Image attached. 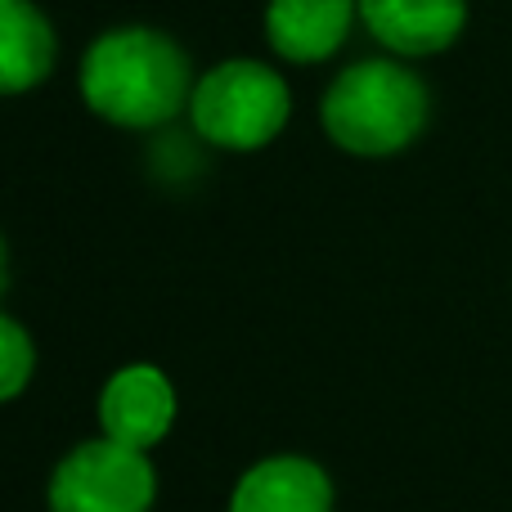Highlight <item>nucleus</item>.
I'll list each match as a JSON object with an SVG mask.
<instances>
[{"mask_svg": "<svg viewBox=\"0 0 512 512\" xmlns=\"http://www.w3.org/2000/svg\"><path fill=\"white\" fill-rule=\"evenodd\" d=\"M77 81L90 113L126 131L176 122V113L194 99V72L185 50L153 27H113L90 41Z\"/></svg>", "mask_w": 512, "mask_h": 512, "instance_id": "f257e3e1", "label": "nucleus"}, {"mask_svg": "<svg viewBox=\"0 0 512 512\" xmlns=\"http://www.w3.org/2000/svg\"><path fill=\"white\" fill-rule=\"evenodd\" d=\"M54 27L32 0H0V95L36 90L54 68Z\"/></svg>", "mask_w": 512, "mask_h": 512, "instance_id": "1a4fd4ad", "label": "nucleus"}, {"mask_svg": "<svg viewBox=\"0 0 512 512\" xmlns=\"http://www.w3.org/2000/svg\"><path fill=\"white\" fill-rule=\"evenodd\" d=\"M360 23L391 54L423 59L459 41L468 23V0H360Z\"/></svg>", "mask_w": 512, "mask_h": 512, "instance_id": "423d86ee", "label": "nucleus"}, {"mask_svg": "<svg viewBox=\"0 0 512 512\" xmlns=\"http://www.w3.org/2000/svg\"><path fill=\"white\" fill-rule=\"evenodd\" d=\"M230 512H333V481L301 454H274L239 477Z\"/></svg>", "mask_w": 512, "mask_h": 512, "instance_id": "6e6552de", "label": "nucleus"}, {"mask_svg": "<svg viewBox=\"0 0 512 512\" xmlns=\"http://www.w3.org/2000/svg\"><path fill=\"white\" fill-rule=\"evenodd\" d=\"M360 0H270L265 41L288 63H324L342 50Z\"/></svg>", "mask_w": 512, "mask_h": 512, "instance_id": "0eeeda50", "label": "nucleus"}, {"mask_svg": "<svg viewBox=\"0 0 512 512\" xmlns=\"http://www.w3.org/2000/svg\"><path fill=\"white\" fill-rule=\"evenodd\" d=\"M45 499L50 512H149L158 499V477L144 450L95 436L59 459Z\"/></svg>", "mask_w": 512, "mask_h": 512, "instance_id": "20e7f679", "label": "nucleus"}, {"mask_svg": "<svg viewBox=\"0 0 512 512\" xmlns=\"http://www.w3.org/2000/svg\"><path fill=\"white\" fill-rule=\"evenodd\" d=\"M5 279H9V261H5V239H0V292H5Z\"/></svg>", "mask_w": 512, "mask_h": 512, "instance_id": "9b49d317", "label": "nucleus"}, {"mask_svg": "<svg viewBox=\"0 0 512 512\" xmlns=\"http://www.w3.org/2000/svg\"><path fill=\"white\" fill-rule=\"evenodd\" d=\"M176 423V387L153 364H126L99 391V427L104 436L149 454Z\"/></svg>", "mask_w": 512, "mask_h": 512, "instance_id": "39448f33", "label": "nucleus"}, {"mask_svg": "<svg viewBox=\"0 0 512 512\" xmlns=\"http://www.w3.org/2000/svg\"><path fill=\"white\" fill-rule=\"evenodd\" d=\"M427 108L432 95L418 72L396 59H360L333 77L319 117L337 149L355 158H391L423 135Z\"/></svg>", "mask_w": 512, "mask_h": 512, "instance_id": "f03ea898", "label": "nucleus"}, {"mask_svg": "<svg viewBox=\"0 0 512 512\" xmlns=\"http://www.w3.org/2000/svg\"><path fill=\"white\" fill-rule=\"evenodd\" d=\"M32 369H36V346L27 337V328L18 319L0 315V405L14 400L32 382Z\"/></svg>", "mask_w": 512, "mask_h": 512, "instance_id": "9d476101", "label": "nucleus"}, {"mask_svg": "<svg viewBox=\"0 0 512 512\" xmlns=\"http://www.w3.org/2000/svg\"><path fill=\"white\" fill-rule=\"evenodd\" d=\"M292 95L288 81L256 59H225L194 81L189 122L212 149L252 153L265 149L288 126Z\"/></svg>", "mask_w": 512, "mask_h": 512, "instance_id": "7ed1b4c3", "label": "nucleus"}]
</instances>
